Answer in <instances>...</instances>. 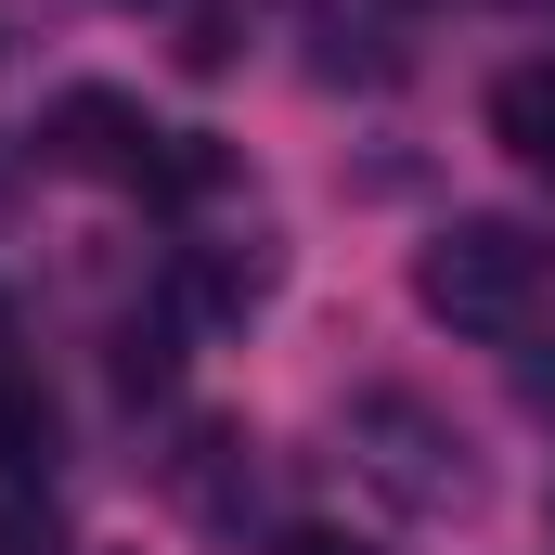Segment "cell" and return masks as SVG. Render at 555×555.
Here are the masks:
<instances>
[{"mask_svg":"<svg viewBox=\"0 0 555 555\" xmlns=\"http://www.w3.org/2000/svg\"><path fill=\"white\" fill-rule=\"evenodd\" d=\"M181 284H194V310H220V323H233V310H259V297L284 284V259H272V233H233V246H207Z\"/></svg>","mask_w":555,"mask_h":555,"instance_id":"5","label":"cell"},{"mask_svg":"<svg viewBox=\"0 0 555 555\" xmlns=\"http://www.w3.org/2000/svg\"><path fill=\"white\" fill-rule=\"evenodd\" d=\"M233 39H246L233 13H194V26H181V65H194V78H220V65H233Z\"/></svg>","mask_w":555,"mask_h":555,"instance_id":"9","label":"cell"},{"mask_svg":"<svg viewBox=\"0 0 555 555\" xmlns=\"http://www.w3.org/2000/svg\"><path fill=\"white\" fill-rule=\"evenodd\" d=\"M117 388H130V401H155V388H168V323H130V349H117Z\"/></svg>","mask_w":555,"mask_h":555,"instance_id":"8","label":"cell"},{"mask_svg":"<svg viewBox=\"0 0 555 555\" xmlns=\"http://www.w3.org/2000/svg\"><path fill=\"white\" fill-rule=\"evenodd\" d=\"M0 555H65V530H52V504H0Z\"/></svg>","mask_w":555,"mask_h":555,"instance_id":"10","label":"cell"},{"mask_svg":"<svg viewBox=\"0 0 555 555\" xmlns=\"http://www.w3.org/2000/svg\"><path fill=\"white\" fill-rule=\"evenodd\" d=\"M414 297L452 336H530V310H543V246H530L517 220H452L414 259Z\"/></svg>","mask_w":555,"mask_h":555,"instance_id":"2","label":"cell"},{"mask_svg":"<svg viewBox=\"0 0 555 555\" xmlns=\"http://www.w3.org/2000/svg\"><path fill=\"white\" fill-rule=\"evenodd\" d=\"M517 388H530V401L555 414V336H530V349H517Z\"/></svg>","mask_w":555,"mask_h":555,"instance_id":"11","label":"cell"},{"mask_svg":"<svg viewBox=\"0 0 555 555\" xmlns=\"http://www.w3.org/2000/svg\"><path fill=\"white\" fill-rule=\"evenodd\" d=\"M0 465H13V478L52 465V388H39L26 362H0Z\"/></svg>","mask_w":555,"mask_h":555,"instance_id":"7","label":"cell"},{"mask_svg":"<svg viewBox=\"0 0 555 555\" xmlns=\"http://www.w3.org/2000/svg\"><path fill=\"white\" fill-rule=\"evenodd\" d=\"M39 155H52V168H78V181H155L168 130H142L130 91H65V104H52V130H39Z\"/></svg>","mask_w":555,"mask_h":555,"instance_id":"3","label":"cell"},{"mask_svg":"<svg viewBox=\"0 0 555 555\" xmlns=\"http://www.w3.org/2000/svg\"><path fill=\"white\" fill-rule=\"evenodd\" d=\"M491 130H504V155L555 168V65H517V78L491 91Z\"/></svg>","mask_w":555,"mask_h":555,"instance_id":"6","label":"cell"},{"mask_svg":"<svg viewBox=\"0 0 555 555\" xmlns=\"http://www.w3.org/2000/svg\"><path fill=\"white\" fill-rule=\"evenodd\" d=\"M272 555H362V543H349V530H284Z\"/></svg>","mask_w":555,"mask_h":555,"instance_id":"12","label":"cell"},{"mask_svg":"<svg viewBox=\"0 0 555 555\" xmlns=\"http://www.w3.org/2000/svg\"><path fill=\"white\" fill-rule=\"evenodd\" d=\"M168 491H181V517H194V530H233V517H246V491H259L246 426H194V452L168 465Z\"/></svg>","mask_w":555,"mask_h":555,"instance_id":"4","label":"cell"},{"mask_svg":"<svg viewBox=\"0 0 555 555\" xmlns=\"http://www.w3.org/2000/svg\"><path fill=\"white\" fill-rule=\"evenodd\" d=\"M349 465H362V478H375L401 517H426V530L491 504V465H478V439L439 414L426 388H362V401H349Z\"/></svg>","mask_w":555,"mask_h":555,"instance_id":"1","label":"cell"}]
</instances>
